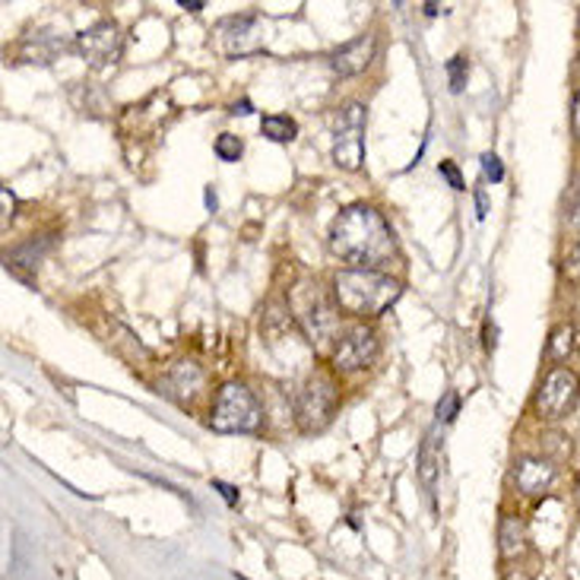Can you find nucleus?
<instances>
[{
    "label": "nucleus",
    "instance_id": "72a5a7b5",
    "mask_svg": "<svg viewBox=\"0 0 580 580\" xmlns=\"http://www.w3.org/2000/svg\"><path fill=\"white\" fill-rule=\"evenodd\" d=\"M571 225H575V229H580V203L575 207V213H571Z\"/></svg>",
    "mask_w": 580,
    "mask_h": 580
},
{
    "label": "nucleus",
    "instance_id": "7ed1b4c3",
    "mask_svg": "<svg viewBox=\"0 0 580 580\" xmlns=\"http://www.w3.org/2000/svg\"><path fill=\"white\" fill-rule=\"evenodd\" d=\"M292 318L308 333L314 346H324L340 330V305L330 301V295L321 289L318 280H301L289 292Z\"/></svg>",
    "mask_w": 580,
    "mask_h": 580
},
{
    "label": "nucleus",
    "instance_id": "f8f14e48",
    "mask_svg": "<svg viewBox=\"0 0 580 580\" xmlns=\"http://www.w3.org/2000/svg\"><path fill=\"white\" fill-rule=\"evenodd\" d=\"M374 51H378V38H356V41L343 45L340 51H333L330 67H333V73H340V76H356V73L368 71V64L374 61Z\"/></svg>",
    "mask_w": 580,
    "mask_h": 580
},
{
    "label": "nucleus",
    "instance_id": "f03ea898",
    "mask_svg": "<svg viewBox=\"0 0 580 580\" xmlns=\"http://www.w3.org/2000/svg\"><path fill=\"white\" fill-rule=\"evenodd\" d=\"M403 295V283L381 270H340L333 276V298L353 318H378Z\"/></svg>",
    "mask_w": 580,
    "mask_h": 580
},
{
    "label": "nucleus",
    "instance_id": "aec40b11",
    "mask_svg": "<svg viewBox=\"0 0 580 580\" xmlns=\"http://www.w3.org/2000/svg\"><path fill=\"white\" fill-rule=\"evenodd\" d=\"M419 464H422V482H425V489L435 492V444H432V437L422 444V457H419Z\"/></svg>",
    "mask_w": 580,
    "mask_h": 580
},
{
    "label": "nucleus",
    "instance_id": "a878e982",
    "mask_svg": "<svg viewBox=\"0 0 580 580\" xmlns=\"http://www.w3.org/2000/svg\"><path fill=\"white\" fill-rule=\"evenodd\" d=\"M489 213V197H485V187H476V217L485 219Z\"/></svg>",
    "mask_w": 580,
    "mask_h": 580
},
{
    "label": "nucleus",
    "instance_id": "dca6fc26",
    "mask_svg": "<svg viewBox=\"0 0 580 580\" xmlns=\"http://www.w3.org/2000/svg\"><path fill=\"white\" fill-rule=\"evenodd\" d=\"M58 51H64V38L48 36V33L26 38V45H23V54H26L33 64H51V61L58 58Z\"/></svg>",
    "mask_w": 580,
    "mask_h": 580
},
{
    "label": "nucleus",
    "instance_id": "ddd939ff",
    "mask_svg": "<svg viewBox=\"0 0 580 580\" xmlns=\"http://www.w3.org/2000/svg\"><path fill=\"white\" fill-rule=\"evenodd\" d=\"M165 394L175 399H182V403H190V399L200 397V391H203V371H200V365L194 362H178L172 365V371L165 374Z\"/></svg>",
    "mask_w": 580,
    "mask_h": 580
},
{
    "label": "nucleus",
    "instance_id": "4be33fe9",
    "mask_svg": "<svg viewBox=\"0 0 580 580\" xmlns=\"http://www.w3.org/2000/svg\"><path fill=\"white\" fill-rule=\"evenodd\" d=\"M437 172H441V178H447V184H451L454 190H467V184L460 178V169H457L454 162H441Z\"/></svg>",
    "mask_w": 580,
    "mask_h": 580
},
{
    "label": "nucleus",
    "instance_id": "f704fd0d",
    "mask_svg": "<svg viewBox=\"0 0 580 580\" xmlns=\"http://www.w3.org/2000/svg\"><path fill=\"white\" fill-rule=\"evenodd\" d=\"M235 580H248V578H245V575H235Z\"/></svg>",
    "mask_w": 580,
    "mask_h": 580
},
{
    "label": "nucleus",
    "instance_id": "1a4fd4ad",
    "mask_svg": "<svg viewBox=\"0 0 580 580\" xmlns=\"http://www.w3.org/2000/svg\"><path fill=\"white\" fill-rule=\"evenodd\" d=\"M217 48L225 58H248L263 51V29L257 16H229L217 29Z\"/></svg>",
    "mask_w": 580,
    "mask_h": 580
},
{
    "label": "nucleus",
    "instance_id": "0eeeda50",
    "mask_svg": "<svg viewBox=\"0 0 580 580\" xmlns=\"http://www.w3.org/2000/svg\"><path fill=\"white\" fill-rule=\"evenodd\" d=\"M580 397V378L571 368H552L543 378L540 391H536V412L548 419V422H558L565 419Z\"/></svg>",
    "mask_w": 580,
    "mask_h": 580
},
{
    "label": "nucleus",
    "instance_id": "bb28decb",
    "mask_svg": "<svg viewBox=\"0 0 580 580\" xmlns=\"http://www.w3.org/2000/svg\"><path fill=\"white\" fill-rule=\"evenodd\" d=\"M0 197H3V210H7L3 222H7V219H13V210H16V197L10 194V187H3V190H0Z\"/></svg>",
    "mask_w": 580,
    "mask_h": 580
},
{
    "label": "nucleus",
    "instance_id": "cd10ccee",
    "mask_svg": "<svg viewBox=\"0 0 580 580\" xmlns=\"http://www.w3.org/2000/svg\"><path fill=\"white\" fill-rule=\"evenodd\" d=\"M207 3L203 0H182V10H190V13H200Z\"/></svg>",
    "mask_w": 580,
    "mask_h": 580
},
{
    "label": "nucleus",
    "instance_id": "4468645a",
    "mask_svg": "<svg viewBox=\"0 0 580 580\" xmlns=\"http://www.w3.org/2000/svg\"><path fill=\"white\" fill-rule=\"evenodd\" d=\"M498 552L505 562H517L523 552H527V527L520 517L505 514L502 523H498Z\"/></svg>",
    "mask_w": 580,
    "mask_h": 580
},
{
    "label": "nucleus",
    "instance_id": "5701e85b",
    "mask_svg": "<svg viewBox=\"0 0 580 580\" xmlns=\"http://www.w3.org/2000/svg\"><path fill=\"white\" fill-rule=\"evenodd\" d=\"M457 406H460V397H457V394H447L444 403H437V419L451 422V419L457 416Z\"/></svg>",
    "mask_w": 580,
    "mask_h": 580
},
{
    "label": "nucleus",
    "instance_id": "412c9836",
    "mask_svg": "<svg viewBox=\"0 0 580 580\" xmlns=\"http://www.w3.org/2000/svg\"><path fill=\"white\" fill-rule=\"evenodd\" d=\"M482 172L492 184H498L505 178V169H502V159L495 152H482Z\"/></svg>",
    "mask_w": 580,
    "mask_h": 580
},
{
    "label": "nucleus",
    "instance_id": "f257e3e1",
    "mask_svg": "<svg viewBox=\"0 0 580 580\" xmlns=\"http://www.w3.org/2000/svg\"><path fill=\"white\" fill-rule=\"evenodd\" d=\"M330 251L340 260L353 263L356 270H378L397 257V238L391 232V222L378 210L353 203L333 219Z\"/></svg>",
    "mask_w": 580,
    "mask_h": 580
},
{
    "label": "nucleus",
    "instance_id": "9d476101",
    "mask_svg": "<svg viewBox=\"0 0 580 580\" xmlns=\"http://www.w3.org/2000/svg\"><path fill=\"white\" fill-rule=\"evenodd\" d=\"M378 349H381L378 333L371 326L356 324L353 330H346V336L333 349V365L340 371H362V368H368L378 359Z\"/></svg>",
    "mask_w": 580,
    "mask_h": 580
},
{
    "label": "nucleus",
    "instance_id": "423d86ee",
    "mask_svg": "<svg viewBox=\"0 0 580 580\" xmlns=\"http://www.w3.org/2000/svg\"><path fill=\"white\" fill-rule=\"evenodd\" d=\"M365 159V106L346 102L336 114V134H333V162L343 172L362 169Z\"/></svg>",
    "mask_w": 580,
    "mask_h": 580
},
{
    "label": "nucleus",
    "instance_id": "a211bd4d",
    "mask_svg": "<svg viewBox=\"0 0 580 580\" xmlns=\"http://www.w3.org/2000/svg\"><path fill=\"white\" fill-rule=\"evenodd\" d=\"M467 73H470V61L464 54L447 61V79H451V92H464L467 86Z\"/></svg>",
    "mask_w": 580,
    "mask_h": 580
},
{
    "label": "nucleus",
    "instance_id": "393cba45",
    "mask_svg": "<svg viewBox=\"0 0 580 580\" xmlns=\"http://www.w3.org/2000/svg\"><path fill=\"white\" fill-rule=\"evenodd\" d=\"M565 273H568L571 280H580V245H575V251L565 260Z\"/></svg>",
    "mask_w": 580,
    "mask_h": 580
},
{
    "label": "nucleus",
    "instance_id": "6e6552de",
    "mask_svg": "<svg viewBox=\"0 0 580 580\" xmlns=\"http://www.w3.org/2000/svg\"><path fill=\"white\" fill-rule=\"evenodd\" d=\"M73 48L89 67H109V64H118L124 41L114 23H96L73 38Z\"/></svg>",
    "mask_w": 580,
    "mask_h": 580
},
{
    "label": "nucleus",
    "instance_id": "c85d7f7f",
    "mask_svg": "<svg viewBox=\"0 0 580 580\" xmlns=\"http://www.w3.org/2000/svg\"><path fill=\"white\" fill-rule=\"evenodd\" d=\"M251 102H248V99H242V102H235V106H232V114H251Z\"/></svg>",
    "mask_w": 580,
    "mask_h": 580
},
{
    "label": "nucleus",
    "instance_id": "39448f33",
    "mask_svg": "<svg viewBox=\"0 0 580 580\" xmlns=\"http://www.w3.org/2000/svg\"><path fill=\"white\" fill-rule=\"evenodd\" d=\"M340 409V387L336 381L324 374V371H314L305 387L298 391V399H295V422L305 435H318L324 432L326 425L333 422Z\"/></svg>",
    "mask_w": 580,
    "mask_h": 580
},
{
    "label": "nucleus",
    "instance_id": "20e7f679",
    "mask_svg": "<svg viewBox=\"0 0 580 580\" xmlns=\"http://www.w3.org/2000/svg\"><path fill=\"white\" fill-rule=\"evenodd\" d=\"M210 429L219 435H255L263 429V403L245 384L229 381L219 387Z\"/></svg>",
    "mask_w": 580,
    "mask_h": 580
},
{
    "label": "nucleus",
    "instance_id": "b1692460",
    "mask_svg": "<svg viewBox=\"0 0 580 580\" xmlns=\"http://www.w3.org/2000/svg\"><path fill=\"white\" fill-rule=\"evenodd\" d=\"M213 489L225 498V505H232V508L238 505V489H235V485H229V482H222V479H213Z\"/></svg>",
    "mask_w": 580,
    "mask_h": 580
},
{
    "label": "nucleus",
    "instance_id": "2f4dec72",
    "mask_svg": "<svg viewBox=\"0 0 580 580\" xmlns=\"http://www.w3.org/2000/svg\"><path fill=\"white\" fill-rule=\"evenodd\" d=\"M505 580H533L530 575H523V571H510V575H505Z\"/></svg>",
    "mask_w": 580,
    "mask_h": 580
},
{
    "label": "nucleus",
    "instance_id": "f3484780",
    "mask_svg": "<svg viewBox=\"0 0 580 580\" xmlns=\"http://www.w3.org/2000/svg\"><path fill=\"white\" fill-rule=\"evenodd\" d=\"M260 134L273 144H292L298 137V124L286 118V114H267L260 121Z\"/></svg>",
    "mask_w": 580,
    "mask_h": 580
},
{
    "label": "nucleus",
    "instance_id": "2eb2a0df",
    "mask_svg": "<svg viewBox=\"0 0 580 580\" xmlns=\"http://www.w3.org/2000/svg\"><path fill=\"white\" fill-rule=\"evenodd\" d=\"M578 346V330L571 324H558L548 333V343H545V356L552 362H565Z\"/></svg>",
    "mask_w": 580,
    "mask_h": 580
},
{
    "label": "nucleus",
    "instance_id": "473e14b6",
    "mask_svg": "<svg viewBox=\"0 0 580 580\" xmlns=\"http://www.w3.org/2000/svg\"><path fill=\"white\" fill-rule=\"evenodd\" d=\"M425 13H429V16H437V13H444V10H441L437 3H425Z\"/></svg>",
    "mask_w": 580,
    "mask_h": 580
},
{
    "label": "nucleus",
    "instance_id": "7c9ffc66",
    "mask_svg": "<svg viewBox=\"0 0 580 580\" xmlns=\"http://www.w3.org/2000/svg\"><path fill=\"white\" fill-rule=\"evenodd\" d=\"M207 207L217 210V194H213V187H207Z\"/></svg>",
    "mask_w": 580,
    "mask_h": 580
},
{
    "label": "nucleus",
    "instance_id": "c756f323",
    "mask_svg": "<svg viewBox=\"0 0 580 580\" xmlns=\"http://www.w3.org/2000/svg\"><path fill=\"white\" fill-rule=\"evenodd\" d=\"M575 134H578V140H580V92H578V99H575Z\"/></svg>",
    "mask_w": 580,
    "mask_h": 580
},
{
    "label": "nucleus",
    "instance_id": "9b49d317",
    "mask_svg": "<svg viewBox=\"0 0 580 580\" xmlns=\"http://www.w3.org/2000/svg\"><path fill=\"white\" fill-rule=\"evenodd\" d=\"M555 476H558L555 467L548 460H543V457H523L517 464V470H514V482H517L520 495L540 498V495H545L555 485Z\"/></svg>",
    "mask_w": 580,
    "mask_h": 580
},
{
    "label": "nucleus",
    "instance_id": "6ab92c4d",
    "mask_svg": "<svg viewBox=\"0 0 580 580\" xmlns=\"http://www.w3.org/2000/svg\"><path fill=\"white\" fill-rule=\"evenodd\" d=\"M242 152H245V144H242L235 134H219L217 156L222 159V162H238V159H242Z\"/></svg>",
    "mask_w": 580,
    "mask_h": 580
}]
</instances>
